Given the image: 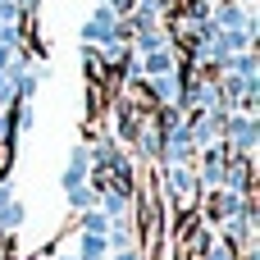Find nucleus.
Instances as JSON below:
<instances>
[{"mask_svg": "<svg viewBox=\"0 0 260 260\" xmlns=\"http://www.w3.org/2000/svg\"><path fill=\"white\" fill-rule=\"evenodd\" d=\"M206 5H219V0H206Z\"/></svg>", "mask_w": 260, "mask_h": 260, "instance_id": "nucleus-1", "label": "nucleus"}]
</instances>
